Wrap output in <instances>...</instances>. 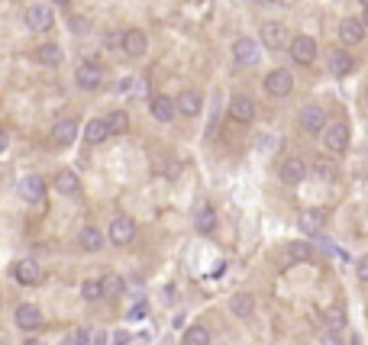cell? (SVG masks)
<instances>
[{
    "label": "cell",
    "mask_w": 368,
    "mask_h": 345,
    "mask_svg": "<svg viewBox=\"0 0 368 345\" xmlns=\"http://www.w3.org/2000/svg\"><path fill=\"white\" fill-rule=\"evenodd\" d=\"M149 110H152V116H155L158 123H171L175 120V100L171 97H165V94H158V97H152V104H149Z\"/></svg>",
    "instance_id": "2e32d148"
},
{
    "label": "cell",
    "mask_w": 368,
    "mask_h": 345,
    "mask_svg": "<svg viewBox=\"0 0 368 345\" xmlns=\"http://www.w3.org/2000/svg\"><path fill=\"white\" fill-rule=\"evenodd\" d=\"M120 45H123V52L129 55V58H142V52H146V32L142 30H127L123 32V39H120Z\"/></svg>",
    "instance_id": "8fae6325"
},
{
    "label": "cell",
    "mask_w": 368,
    "mask_h": 345,
    "mask_svg": "<svg viewBox=\"0 0 368 345\" xmlns=\"http://www.w3.org/2000/svg\"><path fill=\"white\" fill-rule=\"evenodd\" d=\"M107 136H110V129H107L104 120H91V123L85 126V139L91 142V146H100Z\"/></svg>",
    "instance_id": "484cf974"
},
{
    "label": "cell",
    "mask_w": 368,
    "mask_h": 345,
    "mask_svg": "<svg viewBox=\"0 0 368 345\" xmlns=\"http://www.w3.org/2000/svg\"><path fill=\"white\" fill-rule=\"evenodd\" d=\"M323 146L333 152V155H343L349 148V126L346 123H329L323 126Z\"/></svg>",
    "instance_id": "7a4b0ae2"
},
{
    "label": "cell",
    "mask_w": 368,
    "mask_h": 345,
    "mask_svg": "<svg viewBox=\"0 0 368 345\" xmlns=\"http://www.w3.org/2000/svg\"><path fill=\"white\" fill-rule=\"evenodd\" d=\"M365 97H368V94H365Z\"/></svg>",
    "instance_id": "c3c4849f"
},
{
    "label": "cell",
    "mask_w": 368,
    "mask_h": 345,
    "mask_svg": "<svg viewBox=\"0 0 368 345\" xmlns=\"http://www.w3.org/2000/svg\"><path fill=\"white\" fill-rule=\"evenodd\" d=\"M133 239H136V223H133V216H116V220L110 223V242H113V245H129Z\"/></svg>",
    "instance_id": "8992f818"
},
{
    "label": "cell",
    "mask_w": 368,
    "mask_h": 345,
    "mask_svg": "<svg viewBox=\"0 0 368 345\" xmlns=\"http://www.w3.org/2000/svg\"><path fill=\"white\" fill-rule=\"evenodd\" d=\"M78 188H81V181H78L74 171H58V175H55V190H58V194H68V197H72V194H78Z\"/></svg>",
    "instance_id": "d4e9b609"
},
{
    "label": "cell",
    "mask_w": 368,
    "mask_h": 345,
    "mask_svg": "<svg viewBox=\"0 0 368 345\" xmlns=\"http://www.w3.org/2000/svg\"><path fill=\"white\" fill-rule=\"evenodd\" d=\"M358 3H362V7H368V0H358Z\"/></svg>",
    "instance_id": "7dc6e473"
},
{
    "label": "cell",
    "mask_w": 368,
    "mask_h": 345,
    "mask_svg": "<svg viewBox=\"0 0 368 345\" xmlns=\"http://www.w3.org/2000/svg\"><path fill=\"white\" fill-rule=\"evenodd\" d=\"M23 345H45V342H39V339H30V342H23Z\"/></svg>",
    "instance_id": "f6af8a7d"
},
{
    "label": "cell",
    "mask_w": 368,
    "mask_h": 345,
    "mask_svg": "<svg viewBox=\"0 0 368 345\" xmlns=\"http://www.w3.org/2000/svg\"><path fill=\"white\" fill-rule=\"evenodd\" d=\"M230 116L236 120V123H252L255 120V100L246 94H236L230 100Z\"/></svg>",
    "instance_id": "9c48e42d"
},
{
    "label": "cell",
    "mask_w": 368,
    "mask_h": 345,
    "mask_svg": "<svg viewBox=\"0 0 368 345\" xmlns=\"http://www.w3.org/2000/svg\"><path fill=\"white\" fill-rule=\"evenodd\" d=\"M52 7H45V3H32L30 10H26V26H30L32 32H45L52 30Z\"/></svg>",
    "instance_id": "5b68a950"
},
{
    "label": "cell",
    "mask_w": 368,
    "mask_h": 345,
    "mask_svg": "<svg viewBox=\"0 0 368 345\" xmlns=\"http://www.w3.org/2000/svg\"><path fill=\"white\" fill-rule=\"evenodd\" d=\"M3 148H7V133L0 129V152H3Z\"/></svg>",
    "instance_id": "60d3db41"
},
{
    "label": "cell",
    "mask_w": 368,
    "mask_h": 345,
    "mask_svg": "<svg viewBox=\"0 0 368 345\" xmlns=\"http://www.w3.org/2000/svg\"><path fill=\"white\" fill-rule=\"evenodd\" d=\"M323 223H326L323 210H304L301 220H297V226H301L304 236H320V232H323Z\"/></svg>",
    "instance_id": "4fadbf2b"
},
{
    "label": "cell",
    "mask_w": 368,
    "mask_h": 345,
    "mask_svg": "<svg viewBox=\"0 0 368 345\" xmlns=\"http://www.w3.org/2000/svg\"><path fill=\"white\" fill-rule=\"evenodd\" d=\"M52 3H68V0H52Z\"/></svg>",
    "instance_id": "bcb514c9"
},
{
    "label": "cell",
    "mask_w": 368,
    "mask_h": 345,
    "mask_svg": "<svg viewBox=\"0 0 368 345\" xmlns=\"http://www.w3.org/2000/svg\"><path fill=\"white\" fill-rule=\"evenodd\" d=\"M262 7H274V3H281V0H259Z\"/></svg>",
    "instance_id": "b9f144b4"
},
{
    "label": "cell",
    "mask_w": 368,
    "mask_h": 345,
    "mask_svg": "<svg viewBox=\"0 0 368 345\" xmlns=\"http://www.w3.org/2000/svg\"><path fill=\"white\" fill-rule=\"evenodd\" d=\"M87 339H91V333H87V329H78V333H72L62 345H87Z\"/></svg>",
    "instance_id": "8d00e7d4"
},
{
    "label": "cell",
    "mask_w": 368,
    "mask_h": 345,
    "mask_svg": "<svg viewBox=\"0 0 368 345\" xmlns=\"http://www.w3.org/2000/svg\"><path fill=\"white\" fill-rule=\"evenodd\" d=\"M288 49H291V55H294V62L314 65V58H316V42L310 39V36H297V39H291V42H288Z\"/></svg>",
    "instance_id": "ba28073f"
},
{
    "label": "cell",
    "mask_w": 368,
    "mask_h": 345,
    "mask_svg": "<svg viewBox=\"0 0 368 345\" xmlns=\"http://www.w3.org/2000/svg\"><path fill=\"white\" fill-rule=\"evenodd\" d=\"M194 230H197L200 236H210V232L217 230V213H213V207H204L194 213Z\"/></svg>",
    "instance_id": "7402d4cb"
},
{
    "label": "cell",
    "mask_w": 368,
    "mask_h": 345,
    "mask_svg": "<svg viewBox=\"0 0 368 345\" xmlns=\"http://www.w3.org/2000/svg\"><path fill=\"white\" fill-rule=\"evenodd\" d=\"M17 326L20 329H39L43 326V313H39V307H32V304H20L17 307Z\"/></svg>",
    "instance_id": "9a60e30c"
},
{
    "label": "cell",
    "mask_w": 368,
    "mask_h": 345,
    "mask_svg": "<svg viewBox=\"0 0 368 345\" xmlns=\"http://www.w3.org/2000/svg\"><path fill=\"white\" fill-rule=\"evenodd\" d=\"M81 297H85V300H91V304H94V300H100V297H104V287H100V281L87 278V281L81 284Z\"/></svg>",
    "instance_id": "1f68e13d"
},
{
    "label": "cell",
    "mask_w": 368,
    "mask_h": 345,
    "mask_svg": "<svg viewBox=\"0 0 368 345\" xmlns=\"http://www.w3.org/2000/svg\"><path fill=\"white\" fill-rule=\"evenodd\" d=\"M297 126L304 129V133H323V126H326V113L320 110V107H307V110H301V116H297Z\"/></svg>",
    "instance_id": "30bf717a"
},
{
    "label": "cell",
    "mask_w": 368,
    "mask_h": 345,
    "mask_svg": "<svg viewBox=\"0 0 368 345\" xmlns=\"http://www.w3.org/2000/svg\"><path fill=\"white\" fill-rule=\"evenodd\" d=\"M326 65H329V71L336 74V78H346L349 71H352V55L346 52V49H336V52H329V58H326Z\"/></svg>",
    "instance_id": "ffe728a7"
},
{
    "label": "cell",
    "mask_w": 368,
    "mask_h": 345,
    "mask_svg": "<svg viewBox=\"0 0 368 345\" xmlns=\"http://www.w3.org/2000/svg\"><path fill=\"white\" fill-rule=\"evenodd\" d=\"M362 26H365V30H368V7H365V16H362Z\"/></svg>",
    "instance_id": "ee69618b"
},
{
    "label": "cell",
    "mask_w": 368,
    "mask_h": 345,
    "mask_svg": "<svg viewBox=\"0 0 368 345\" xmlns=\"http://www.w3.org/2000/svg\"><path fill=\"white\" fill-rule=\"evenodd\" d=\"M259 148H262V152H278V148H281V136H272V133H265V136L259 139Z\"/></svg>",
    "instance_id": "e575fe53"
},
{
    "label": "cell",
    "mask_w": 368,
    "mask_h": 345,
    "mask_svg": "<svg viewBox=\"0 0 368 345\" xmlns=\"http://www.w3.org/2000/svg\"><path fill=\"white\" fill-rule=\"evenodd\" d=\"M94 339H97V342H94V345H107V342H104V339H107V335H104V333H97V335H94Z\"/></svg>",
    "instance_id": "7bdbcfd3"
},
{
    "label": "cell",
    "mask_w": 368,
    "mask_h": 345,
    "mask_svg": "<svg viewBox=\"0 0 368 345\" xmlns=\"http://www.w3.org/2000/svg\"><path fill=\"white\" fill-rule=\"evenodd\" d=\"M200 107H204V100H200L197 91H184V94L175 100V110H178V113H184V116H197Z\"/></svg>",
    "instance_id": "44dd1931"
},
{
    "label": "cell",
    "mask_w": 368,
    "mask_h": 345,
    "mask_svg": "<svg viewBox=\"0 0 368 345\" xmlns=\"http://www.w3.org/2000/svg\"><path fill=\"white\" fill-rule=\"evenodd\" d=\"M74 136H78V123L74 120H58L52 126V142L55 146H72Z\"/></svg>",
    "instance_id": "d6986e66"
},
{
    "label": "cell",
    "mask_w": 368,
    "mask_h": 345,
    "mask_svg": "<svg viewBox=\"0 0 368 345\" xmlns=\"http://www.w3.org/2000/svg\"><path fill=\"white\" fill-rule=\"evenodd\" d=\"M356 274H358V281H362V284H368V255H365V258H358Z\"/></svg>",
    "instance_id": "f35d334b"
},
{
    "label": "cell",
    "mask_w": 368,
    "mask_h": 345,
    "mask_svg": "<svg viewBox=\"0 0 368 345\" xmlns=\"http://www.w3.org/2000/svg\"><path fill=\"white\" fill-rule=\"evenodd\" d=\"M68 26H72L74 36H87V32H91V23H87L85 16H72V23H68Z\"/></svg>",
    "instance_id": "d590c367"
},
{
    "label": "cell",
    "mask_w": 368,
    "mask_h": 345,
    "mask_svg": "<svg viewBox=\"0 0 368 345\" xmlns=\"http://www.w3.org/2000/svg\"><path fill=\"white\" fill-rule=\"evenodd\" d=\"M184 345H210V329L207 326H191L184 333Z\"/></svg>",
    "instance_id": "f1b7e54d"
},
{
    "label": "cell",
    "mask_w": 368,
    "mask_h": 345,
    "mask_svg": "<svg viewBox=\"0 0 368 345\" xmlns=\"http://www.w3.org/2000/svg\"><path fill=\"white\" fill-rule=\"evenodd\" d=\"M74 81H78V87H81V91H97V87L104 84V68H100V65H94V62L78 65Z\"/></svg>",
    "instance_id": "277c9868"
},
{
    "label": "cell",
    "mask_w": 368,
    "mask_h": 345,
    "mask_svg": "<svg viewBox=\"0 0 368 345\" xmlns=\"http://www.w3.org/2000/svg\"><path fill=\"white\" fill-rule=\"evenodd\" d=\"M13 278H17L20 284H39L43 271H39V265L32 262V258H23V262L13 265Z\"/></svg>",
    "instance_id": "ac0fdd59"
},
{
    "label": "cell",
    "mask_w": 368,
    "mask_h": 345,
    "mask_svg": "<svg viewBox=\"0 0 368 345\" xmlns=\"http://www.w3.org/2000/svg\"><path fill=\"white\" fill-rule=\"evenodd\" d=\"M259 32H262V45L265 49H272V52H281V49H288V42H291L284 23H262V30Z\"/></svg>",
    "instance_id": "6da1fadb"
},
{
    "label": "cell",
    "mask_w": 368,
    "mask_h": 345,
    "mask_svg": "<svg viewBox=\"0 0 368 345\" xmlns=\"http://www.w3.org/2000/svg\"><path fill=\"white\" fill-rule=\"evenodd\" d=\"M339 39L346 42V45H358V42L365 39V26H362V20L349 16V20L339 23Z\"/></svg>",
    "instance_id": "5bb4252c"
},
{
    "label": "cell",
    "mask_w": 368,
    "mask_h": 345,
    "mask_svg": "<svg viewBox=\"0 0 368 345\" xmlns=\"http://www.w3.org/2000/svg\"><path fill=\"white\" fill-rule=\"evenodd\" d=\"M100 287H104V297H120V293L127 291L123 278H116V274H107V278H100Z\"/></svg>",
    "instance_id": "f546056e"
},
{
    "label": "cell",
    "mask_w": 368,
    "mask_h": 345,
    "mask_svg": "<svg viewBox=\"0 0 368 345\" xmlns=\"http://www.w3.org/2000/svg\"><path fill=\"white\" fill-rule=\"evenodd\" d=\"M307 178V165L301 162V158H288V162H281V181L284 184H301V181Z\"/></svg>",
    "instance_id": "e0dca14e"
},
{
    "label": "cell",
    "mask_w": 368,
    "mask_h": 345,
    "mask_svg": "<svg viewBox=\"0 0 368 345\" xmlns=\"http://www.w3.org/2000/svg\"><path fill=\"white\" fill-rule=\"evenodd\" d=\"M230 310H232V316H239V320L252 316V310H255V297H252V293H236V297L230 300Z\"/></svg>",
    "instance_id": "603a6c76"
},
{
    "label": "cell",
    "mask_w": 368,
    "mask_h": 345,
    "mask_svg": "<svg viewBox=\"0 0 368 345\" xmlns=\"http://www.w3.org/2000/svg\"><path fill=\"white\" fill-rule=\"evenodd\" d=\"M288 258H291V262H310V258H314V245L304 239L291 242V245H288Z\"/></svg>",
    "instance_id": "4316f807"
},
{
    "label": "cell",
    "mask_w": 368,
    "mask_h": 345,
    "mask_svg": "<svg viewBox=\"0 0 368 345\" xmlns=\"http://www.w3.org/2000/svg\"><path fill=\"white\" fill-rule=\"evenodd\" d=\"M110 345H129V333H123V329H120V333H113V335H110Z\"/></svg>",
    "instance_id": "ab89813d"
},
{
    "label": "cell",
    "mask_w": 368,
    "mask_h": 345,
    "mask_svg": "<svg viewBox=\"0 0 368 345\" xmlns=\"http://www.w3.org/2000/svg\"><path fill=\"white\" fill-rule=\"evenodd\" d=\"M314 171L320 175V178H333V175H336V171H333V165H326L323 158H320V162L314 165Z\"/></svg>",
    "instance_id": "74e56055"
},
{
    "label": "cell",
    "mask_w": 368,
    "mask_h": 345,
    "mask_svg": "<svg viewBox=\"0 0 368 345\" xmlns=\"http://www.w3.org/2000/svg\"><path fill=\"white\" fill-rule=\"evenodd\" d=\"M20 197L26 200V203H39V200L45 197V181L39 178V175H26V178L20 181Z\"/></svg>",
    "instance_id": "7c38bea8"
},
{
    "label": "cell",
    "mask_w": 368,
    "mask_h": 345,
    "mask_svg": "<svg viewBox=\"0 0 368 345\" xmlns=\"http://www.w3.org/2000/svg\"><path fill=\"white\" fill-rule=\"evenodd\" d=\"M78 245H81L85 252H100V249H104V236H100L94 226H85V230H81V236H78Z\"/></svg>",
    "instance_id": "cb8c5ba5"
},
{
    "label": "cell",
    "mask_w": 368,
    "mask_h": 345,
    "mask_svg": "<svg viewBox=\"0 0 368 345\" xmlns=\"http://www.w3.org/2000/svg\"><path fill=\"white\" fill-rule=\"evenodd\" d=\"M36 58H39V62L43 65H62V49H58V45H52V42H49V45H39V49H36Z\"/></svg>",
    "instance_id": "83f0119b"
},
{
    "label": "cell",
    "mask_w": 368,
    "mask_h": 345,
    "mask_svg": "<svg viewBox=\"0 0 368 345\" xmlns=\"http://www.w3.org/2000/svg\"><path fill=\"white\" fill-rule=\"evenodd\" d=\"M265 91H268V97H288L291 91H294V78H291V71H284V68L268 71L265 74Z\"/></svg>",
    "instance_id": "3957f363"
},
{
    "label": "cell",
    "mask_w": 368,
    "mask_h": 345,
    "mask_svg": "<svg viewBox=\"0 0 368 345\" xmlns=\"http://www.w3.org/2000/svg\"><path fill=\"white\" fill-rule=\"evenodd\" d=\"M146 316H149V304H146V300H139V304H133V307H129L127 320H133V323H142Z\"/></svg>",
    "instance_id": "836d02e7"
},
{
    "label": "cell",
    "mask_w": 368,
    "mask_h": 345,
    "mask_svg": "<svg viewBox=\"0 0 368 345\" xmlns=\"http://www.w3.org/2000/svg\"><path fill=\"white\" fill-rule=\"evenodd\" d=\"M259 55H262V49H259V42L249 39V36H242V39L232 42V58L239 65H255Z\"/></svg>",
    "instance_id": "52a82bcc"
},
{
    "label": "cell",
    "mask_w": 368,
    "mask_h": 345,
    "mask_svg": "<svg viewBox=\"0 0 368 345\" xmlns=\"http://www.w3.org/2000/svg\"><path fill=\"white\" fill-rule=\"evenodd\" d=\"M104 123H107V129H110V133H127V129H129V116L123 113V110H113Z\"/></svg>",
    "instance_id": "4dcf8cb0"
},
{
    "label": "cell",
    "mask_w": 368,
    "mask_h": 345,
    "mask_svg": "<svg viewBox=\"0 0 368 345\" xmlns=\"http://www.w3.org/2000/svg\"><path fill=\"white\" fill-rule=\"evenodd\" d=\"M343 326H346V320H343V310H339V307L326 310V329H329V333H339Z\"/></svg>",
    "instance_id": "d6a6232c"
}]
</instances>
